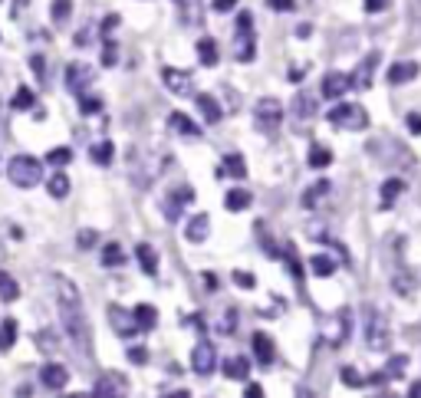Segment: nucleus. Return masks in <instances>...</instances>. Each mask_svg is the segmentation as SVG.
Returning <instances> with one entry per match:
<instances>
[{"label":"nucleus","instance_id":"nucleus-1","mask_svg":"<svg viewBox=\"0 0 421 398\" xmlns=\"http://www.w3.org/2000/svg\"><path fill=\"white\" fill-rule=\"evenodd\" d=\"M56 293H60V316H63V330H66V339L73 346L89 356L93 346H89V322L86 313H83V303H79V290L73 287V280H56Z\"/></svg>","mask_w":421,"mask_h":398},{"label":"nucleus","instance_id":"nucleus-2","mask_svg":"<svg viewBox=\"0 0 421 398\" xmlns=\"http://www.w3.org/2000/svg\"><path fill=\"white\" fill-rule=\"evenodd\" d=\"M7 178L17 188H36L43 181V165L33 155H14L7 161Z\"/></svg>","mask_w":421,"mask_h":398},{"label":"nucleus","instance_id":"nucleus-3","mask_svg":"<svg viewBox=\"0 0 421 398\" xmlns=\"http://www.w3.org/2000/svg\"><path fill=\"white\" fill-rule=\"evenodd\" d=\"M329 122L339 128H349V132H362V128H369V112L355 106V102H343V106H336L329 112Z\"/></svg>","mask_w":421,"mask_h":398},{"label":"nucleus","instance_id":"nucleus-4","mask_svg":"<svg viewBox=\"0 0 421 398\" xmlns=\"http://www.w3.org/2000/svg\"><path fill=\"white\" fill-rule=\"evenodd\" d=\"M66 89L73 96H83L93 86V79H95V73H93V66H86V63H69L66 66Z\"/></svg>","mask_w":421,"mask_h":398},{"label":"nucleus","instance_id":"nucleus-5","mask_svg":"<svg viewBox=\"0 0 421 398\" xmlns=\"http://www.w3.org/2000/svg\"><path fill=\"white\" fill-rule=\"evenodd\" d=\"M191 369H194V375H211L217 369V352L207 339H201L198 346L191 349Z\"/></svg>","mask_w":421,"mask_h":398},{"label":"nucleus","instance_id":"nucleus-6","mask_svg":"<svg viewBox=\"0 0 421 398\" xmlns=\"http://www.w3.org/2000/svg\"><path fill=\"white\" fill-rule=\"evenodd\" d=\"M162 83L168 93L175 96H194V83H191V73L184 69H175V66H165L162 69Z\"/></svg>","mask_w":421,"mask_h":398},{"label":"nucleus","instance_id":"nucleus-7","mask_svg":"<svg viewBox=\"0 0 421 398\" xmlns=\"http://www.w3.org/2000/svg\"><path fill=\"white\" fill-rule=\"evenodd\" d=\"M254 116H257L260 128H276L280 119H284V106H280L274 96H264V99L254 106Z\"/></svg>","mask_w":421,"mask_h":398},{"label":"nucleus","instance_id":"nucleus-8","mask_svg":"<svg viewBox=\"0 0 421 398\" xmlns=\"http://www.w3.org/2000/svg\"><path fill=\"white\" fill-rule=\"evenodd\" d=\"M109 322H112V330L119 332L122 339L138 336V322H135V316H132L129 310H122L119 303H112V306H109Z\"/></svg>","mask_w":421,"mask_h":398},{"label":"nucleus","instance_id":"nucleus-9","mask_svg":"<svg viewBox=\"0 0 421 398\" xmlns=\"http://www.w3.org/2000/svg\"><path fill=\"white\" fill-rule=\"evenodd\" d=\"M365 342H369V349H385L388 346V322L382 320L378 313H369V326H365Z\"/></svg>","mask_w":421,"mask_h":398},{"label":"nucleus","instance_id":"nucleus-10","mask_svg":"<svg viewBox=\"0 0 421 398\" xmlns=\"http://www.w3.org/2000/svg\"><path fill=\"white\" fill-rule=\"evenodd\" d=\"M40 382H43V389L63 392V389H66V382H69L66 365H60V362H46L43 369H40Z\"/></svg>","mask_w":421,"mask_h":398},{"label":"nucleus","instance_id":"nucleus-11","mask_svg":"<svg viewBox=\"0 0 421 398\" xmlns=\"http://www.w3.org/2000/svg\"><path fill=\"white\" fill-rule=\"evenodd\" d=\"M122 392H125V379H122V375H115V372H105L103 379L95 382L93 395L95 398H115V395H122Z\"/></svg>","mask_w":421,"mask_h":398},{"label":"nucleus","instance_id":"nucleus-12","mask_svg":"<svg viewBox=\"0 0 421 398\" xmlns=\"http://www.w3.org/2000/svg\"><path fill=\"white\" fill-rule=\"evenodd\" d=\"M349 89H353V79L345 76V73H329V76L323 79V96H326V99H343Z\"/></svg>","mask_w":421,"mask_h":398},{"label":"nucleus","instance_id":"nucleus-13","mask_svg":"<svg viewBox=\"0 0 421 398\" xmlns=\"http://www.w3.org/2000/svg\"><path fill=\"white\" fill-rule=\"evenodd\" d=\"M385 76H388V83H392V86L412 83V79L418 76V63H415V60H408V63H405V60H402V63H392Z\"/></svg>","mask_w":421,"mask_h":398},{"label":"nucleus","instance_id":"nucleus-14","mask_svg":"<svg viewBox=\"0 0 421 398\" xmlns=\"http://www.w3.org/2000/svg\"><path fill=\"white\" fill-rule=\"evenodd\" d=\"M217 175H221V178H247V165H244V155H237V152L224 155V161H221V168H217Z\"/></svg>","mask_w":421,"mask_h":398},{"label":"nucleus","instance_id":"nucleus-15","mask_svg":"<svg viewBox=\"0 0 421 398\" xmlns=\"http://www.w3.org/2000/svg\"><path fill=\"white\" fill-rule=\"evenodd\" d=\"M207 228H211V218H207L204 211L194 214V218L188 220V230H184L188 244H204V240H207Z\"/></svg>","mask_w":421,"mask_h":398},{"label":"nucleus","instance_id":"nucleus-16","mask_svg":"<svg viewBox=\"0 0 421 398\" xmlns=\"http://www.w3.org/2000/svg\"><path fill=\"white\" fill-rule=\"evenodd\" d=\"M168 126H172L178 136H184V138H201V126H194L184 112H172V116H168Z\"/></svg>","mask_w":421,"mask_h":398},{"label":"nucleus","instance_id":"nucleus-17","mask_svg":"<svg viewBox=\"0 0 421 398\" xmlns=\"http://www.w3.org/2000/svg\"><path fill=\"white\" fill-rule=\"evenodd\" d=\"M135 257H138V267L148 273V277H155L158 273V254L152 244H138L135 247Z\"/></svg>","mask_w":421,"mask_h":398},{"label":"nucleus","instance_id":"nucleus-18","mask_svg":"<svg viewBox=\"0 0 421 398\" xmlns=\"http://www.w3.org/2000/svg\"><path fill=\"white\" fill-rule=\"evenodd\" d=\"M254 356H257V365L274 362V342L266 332H254Z\"/></svg>","mask_w":421,"mask_h":398},{"label":"nucleus","instance_id":"nucleus-19","mask_svg":"<svg viewBox=\"0 0 421 398\" xmlns=\"http://www.w3.org/2000/svg\"><path fill=\"white\" fill-rule=\"evenodd\" d=\"M402 191H405V181L402 178H388L385 185H382V195H378V208H382V211H388Z\"/></svg>","mask_w":421,"mask_h":398},{"label":"nucleus","instance_id":"nucleus-20","mask_svg":"<svg viewBox=\"0 0 421 398\" xmlns=\"http://www.w3.org/2000/svg\"><path fill=\"white\" fill-rule=\"evenodd\" d=\"M194 102H198V109H201V116H204V122H217V119L224 116V112H221V102H217L214 96L198 93V96H194Z\"/></svg>","mask_w":421,"mask_h":398},{"label":"nucleus","instance_id":"nucleus-21","mask_svg":"<svg viewBox=\"0 0 421 398\" xmlns=\"http://www.w3.org/2000/svg\"><path fill=\"white\" fill-rule=\"evenodd\" d=\"M250 372V362L244 356H234V359H224V379H234V382H241L247 379Z\"/></svg>","mask_w":421,"mask_h":398},{"label":"nucleus","instance_id":"nucleus-22","mask_svg":"<svg viewBox=\"0 0 421 398\" xmlns=\"http://www.w3.org/2000/svg\"><path fill=\"white\" fill-rule=\"evenodd\" d=\"M234 56L241 63H254V56H257V50H254V30L237 34V50H234Z\"/></svg>","mask_w":421,"mask_h":398},{"label":"nucleus","instance_id":"nucleus-23","mask_svg":"<svg viewBox=\"0 0 421 398\" xmlns=\"http://www.w3.org/2000/svg\"><path fill=\"white\" fill-rule=\"evenodd\" d=\"M132 316H135L138 330H155L158 313H155V306H152V303H138L135 310H132Z\"/></svg>","mask_w":421,"mask_h":398},{"label":"nucleus","instance_id":"nucleus-24","mask_svg":"<svg viewBox=\"0 0 421 398\" xmlns=\"http://www.w3.org/2000/svg\"><path fill=\"white\" fill-rule=\"evenodd\" d=\"M198 60L204 63V66H217V60H221V53H217V43L211 40V36H204V40L198 43Z\"/></svg>","mask_w":421,"mask_h":398},{"label":"nucleus","instance_id":"nucleus-25","mask_svg":"<svg viewBox=\"0 0 421 398\" xmlns=\"http://www.w3.org/2000/svg\"><path fill=\"white\" fill-rule=\"evenodd\" d=\"M33 102H36L33 89L20 86L17 93H14V99H10V109H14V112H26V109H33Z\"/></svg>","mask_w":421,"mask_h":398},{"label":"nucleus","instance_id":"nucleus-26","mask_svg":"<svg viewBox=\"0 0 421 398\" xmlns=\"http://www.w3.org/2000/svg\"><path fill=\"white\" fill-rule=\"evenodd\" d=\"M375 63H378V56L372 53L369 60H365V63L359 66V76H349V79H353V86H359V89H369V86H372V69H375Z\"/></svg>","mask_w":421,"mask_h":398},{"label":"nucleus","instance_id":"nucleus-27","mask_svg":"<svg viewBox=\"0 0 421 398\" xmlns=\"http://www.w3.org/2000/svg\"><path fill=\"white\" fill-rule=\"evenodd\" d=\"M14 342H17V320L7 316V320L0 322V352H7Z\"/></svg>","mask_w":421,"mask_h":398},{"label":"nucleus","instance_id":"nucleus-28","mask_svg":"<svg viewBox=\"0 0 421 398\" xmlns=\"http://www.w3.org/2000/svg\"><path fill=\"white\" fill-rule=\"evenodd\" d=\"M89 158L95 161V165H112V158H115V145L112 142H99V145H93V152H89Z\"/></svg>","mask_w":421,"mask_h":398},{"label":"nucleus","instance_id":"nucleus-29","mask_svg":"<svg viewBox=\"0 0 421 398\" xmlns=\"http://www.w3.org/2000/svg\"><path fill=\"white\" fill-rule=\"evenodd\" d=\"M224 204H227V211H244V208H250V191H244V188H234V191H227Z\"/></svg>","mask_w":421,"mask_h":398},{"label":"nucleus","instance_id":"nucleus-30","mask_svg":"<svg viewBox=\"0 0 421 398\" xmlns=\"http://www.w3.org/2000/svg\"><path fill=\"white\" fill-rule=\"evenodd\" d=\"M17 297H20L17 280L10 277V273H4V270H0V300H4V303H14Z\"/></svg>","mask_w":421,"mask_h":398},{"label":"nucleus","instance_id":"nucleus-31","mask_svg":"<svg viewBox=\"0 0 421 398\" xmlns=\"http://www.w3.org/2000/svg\"><path fill=\"white\" fill-rule=\"evenodd\" d=\"M333 165V152H329L326 145H313L310 148V168H329Z\"/></svg>","mask_w":421,"mask_h":398},{"label":"nucleus","instance_id":"nucleus-32","mask_svg":"<svg viewBox=\"0 0 421 398\" xmlns=\"http://www.w3.org/2000/svg\"><path fill=\"white\" fill-rule=\"evenodd\" d=\"M323 195H329V181H326V178H323V181H316V185H313L310 191H303V198H300V201H303V208H316V204H319V198H323Z\"/></svg>","mask_w":421,"mask_h":398},{"label":"nucleus","instance_id":"nucleus-33","mask_svg":"<svg viewBox=\"0 0 421 398\" xmlns=\"http://www.w3.org/2000/svg\"><path fill=\"white\" fill-rule=\"evenodd\" d=\"M46 191H50L53 198H66V195H69V178L63 175V171L50 175V178H46Z\"/></svg>","mask_w":421,"mask_h":398},{"label":"nucleus","instance_id":"nucleus-34","mask_svg":"<svg viewBox=\"0 0 421 398\" xmlns=\"http://www.w3.org/2000/svg\"><path fill=\"white\" fill-rule=\"evenodd\" d=\"M313 112H316V99H310V96H296L293 99V116L296 119H310Z\"/></svg>","mask_w":421,"mask_h":398},{"label":"nucleus","instance_id":"nucleus-35","mask_svg":"<svg viewBox=\"0 0 421 398\" xmlns=\"http://www.w3.org/2000/svg\"><path fill=\"white\" fill-rule=\"evenodd\" d=\"M310 267H313V273H316V277H333V273H336V260L329 254H316Z\"/></svg>","mask_w":421,"mask_h":398},{"label":"nucleus","instance_id":"nucleus-36","mask_svg":"<svg viewBox=\"0 0 421 398\" xmlns=\"http://www.w3.org/2000/svg\"><path fill=\"white\" fill-rule=\"evenodd\" d=\"M69 14H73V0H53V7H50L53 24H66Z\"/></svg>","mask_w":421,"mask_h":398},{"label":"nucleus","instance_id":"nucleus-37","mask_svg":"<svg viewBox=\"0 0 421 398\" xmlns=\"http://www.w3.org/2000/svg\"><path fill=\"white\" fill-rule=\"evenodd\" d=\"M181 10V17L188 20V24H194V20H201V4L198 0H175Z\"/></svg>","mask_w":421,"mask_h":398},{"label":"nucleus","instance_id":"nucleus-38","mask_svg":"<svg viewBox=\"0 0 421 398\" xmlns=\"http://www.w3.org/2000/svg\"><path fill=\"white\" fill-rule=\"evenodd\" d=\"M122 247L119 244H105L103 247V267H122Z\"/></svg>","mask_w":421,"mask_h":398},{"label":"nucleus","instance_id":"nucleus-39","mask_svg":"<svg viewBox=\"0 0 421 398\" xmlns=\"http://www.w3.org/2000/svg\"><path fill=\"white\" fill-rule=\"evenodd\" d=\"M395 293H398V297H412V293H415V277H412V273H408V277L398 273V277H395Z\"/></svg>","mask_w":421,"mask_h":398},{"label":"nucleus","instance_id":"nucleus-40","mask_svg":"<svg viewBox=\"0 0 421 398\" xmlns=\"http://www.w3.org/2000/svg\"><path fill=\"white\" fill-rule=\"evenodd\" d=\"M241 109V102H237V93H234L231 86H224V99H221V112H227V116H231V112H237Z\"/></svg>","mask_w":421,"mask_h":398},{"label":"nucleus","instance_id":"nucleus-41","mask_svg":"<svg viewBox=\"0 0 421 398\" xmlns=\"http://www.w3.org/2000/svg\"><path fill=\"white\" fill-rule=\"evenodd\" d=\"M99 109H103V102L95 99V96H89V93L79 96V112H83V116H93V112H99Z\"/></svg>","mask_w":421,"mask_h":398},{"label":"nucleus","instance_id":"nucleus-42","mask_svg":"<svg viewBox=\"0 0 421 398\" xmlns=\"http://www.w3.org/2000/svg\"><path fill=\"white\" fill-rule=\"evenodd\" d=\"M231 280H234V283H237L241 290H254V287H257V277H254V273H247V270H234Z\"/></svg>","mask_w":421,"mask_h":398},{"label":"nucleus","instance_id":"nucleus-43","mask_svg":"<svg viewBox=\"0 0 421 398\" xmlns=\"http://www.w3.org/2000/svg\"><path fill=\"white\" fill-rule=\"evenodd\" d=\"M46 161H50V165H56V168H63V165H69V161H73V152H69V148H53V152L46 155Z\"/></svg>","mask_w":421,"mask_h":398},{"label":"nucleus","instance_id":"nucleus-44","mask_svg":"<svg viewBox=\"0 0 421 398\" xmlns=\"http://www.w3.org/2000/svg\"><path fill=\"white\" fill-rule=\"evenodd\" d=\"M405 365H408V359H405V356H395L392 362H388V369H385L382 375H385V379H398V375H405Z\"/></svg>","mask_w":421,"mask_h":398},{"label":"nucleus","instance_id":"nucleus-45","mask_svg":"<svg viewBox=\"0 0 421 398\" xmlns=\"http://www.w3.org/2000/svg\"><path fill=\"white\" fill-rule=\"evenodd\" d=\"M343 382L349 385V389H362V385H365V379H362L359 369H343Z\"/></svg>","mask_w":421,"mask_h":398},{"label":"nucleus","instance_id":"nucleus-46","mask_svg":"<svg viewBox=\"0 0 421 398\" xmlns=\"http://www.w3.org/2000/svg\"><path fill=\"white\" fill-rule=\"evenodd\" d=\"M95 240H99V234H95L93 228H83V230H79V238H76V244L79 247H93Z\"/></svg>","mask_w":421,"mask_h":398},{"label":"nucleus","instance_id":"nucleus-47","mask_svg":"<svg viewBox=\"0 0 421 398\" xmlns=\"http://www.w3.org/2000/svg\"><path fill=\"white\" fill-rule=\"evenodd\" d=\"M247 30H254V14L244 10V14H237V34H247Z\"/></svg>","mask_w":421,"mask_h":398},{"label":"nucleus","instance_id":"nucleus-48","mask_svg":"<svg viewBox=\"0 0 421 398\" xmlns=\"http://www.w3.org/2000/svg\"><path fill=\"white\" fill-rule=\"evenodd\" d=\"M129 362H135V365H145V362H148V349H142V346H132V349H129Z\"/></svg>","mask_w":421,"mask_h":398},{"label":"nucleus","instance_id":"nucleus-49","mask_svg":"<svg viewBox=\"0 0 421 398\" xmlns=\"http://www.w3.org/2000/svg\"><path fill=\"white\" fill-rule=\"evenodd\" d=\"M405 126H408L412 136H421V116L418 112H408V116H405Z\"/></svg>","mask_w":421,"mask_h":398},{"label":"nucleus","instance_id":"nucleus-50","mask_svg":"<svg viewBox=\"0 0 421 398\" xmlns=\"http://www.w3.org/2000/svg\"><path fill=\"white\" fill-rule=\"evenodd\" d=\"M165 218L172 220V224H175V220L181 218V204H178V198H172V201L165 204Z\"/></svg>","mask_w":421,"mask_h":398},{"label":"nucleus","instance_id":"nucleus-51","mask_svg":"<svg viewBox=\"0 0 421 398\" xmlns=\"http://www.w3.org/2000/svg\"><path fill=\"white\" fill-rule=\"evenodd\" d=\"M362 4H365V10H369V14H382V10L392 7V0H362Z\"/></svg>","mask_w":421,"mask_h":398},{"label":"nucleus","instance_id":"nucleus-52","mask_svg":"<svg viewBox=\"0 0 421 398\" xmlns=\"http://www.w3.org/2000/svg\"><path fill=\"white\" fill-rule=\"evenodd\" d=\"M103 46H105V50H103V63H105V66H115V43L105 40Z\"/></svg>","mask_w":421,"mask_h":398},{"label":"nucleus","instance_id":"nucleus-53","mask_svg":"<svg viewBox=\"0 0 421 398\" xmlns=\"http://www.w3.org/2000/svg\"><path fill=\"white\" fill-rule=\"evenodd\" d=\"M266 7L270 10H293L296 7V0H266Z\"/></svg>","mask_w":421,"mask_h":398},{"label":"nucleus","instance_id":"nucleus-54","mask_svg":"<svg viewBox=\"0 0 421 398\" xmlns=\"http://www.w3.org/2000/svg\"><path fill=\"white\" fill-rule=\"evenodd\" d=\"M211 7H214L217 14H227V10H234V7H237V0H214Z\"/></svg>","mask_w":421,"mask_h":398},{"label":"nucleus","instance_id":"nucleus-55","mask_svg":"<svg viewBox=\"0 0 421 398\" xmlns=\"http://www.w3.org/2000/svg\"><path fill=\"white\" fill-rule=\"evenodd\" d=\"M260 395H264V389H260L257 382H250L247 389H244V398H260Z\"/></svg>","mask_w":421,"mask_h":398},{"label":"nucleus","instance_id":"nucleus-56","mask_svg":"<svg viewBox=\"0 0 421 398\" xmlns=\"http://www.w3.org/2000/svg\"><path fill=\"white\" fill-rule=\"evenodd\" d=\"M234 322H237V313L231 310V313H227V320H221V332H231V330H234Z\"/></svg>","mask_w":421,"mask_h":398},{"label":"nucleus","instance_id":"nucleus-57","mask_svg":"<svg viewBox=\"0 0 421 398\" xmlns=\"http://www.w3.org/2000/svg\"><path fill=\"white\" fill-rule=\"evenodd\" d=\"M204 287H207V290H217V287H221V283H217V273H211V270L204 273Z\"/></svg>","mask_w":421,"mask_h":398},{"label":"nucleus","instance_id":"nucleus-58","mask_svg":"<svg viewBox=\"0 0 421 398\" xmlns=\"http://www.w3.org/2000/svg\"><path fill=\"white\" fill-rule=\"evenodd\" d=\"M30 66L36 69V76H43V66H46V63H43V56H33V60H30Z\"/></svg>","mask_w":421,"mask_h":398},{"label":"nucleus","instance_id":"nucleus-59","mask_svg":"<svg viewBox=\"0 0 421 398\" xmlns=\"http://www.w3.org/2000/svg\"><path fill=\"white\" fill-rule=\"evenodd\" d=\"M303 76H306V73H303V69L300 66H296V69H290V79H293V83H300V79Z\"/></svg>","mask_w":421,"mask_h":398},{"label":"nucleus","instance_id":"nucleus-60","mask_svg":"<svg viewBox=\"0 0 421 398\" xmlns=\"http://www.w3.org/2000/svg\"><path fill=\"white\" fill-rule=\"evenodd\" d=\"M408 395H412V398H421V382H415V385H412V392H408Z\"/></svg>","mask_w":421,"mask_h":398},{"label":"nucleus","instance_id":"nucleus-61","mask_svg":"<svg viewBox=\"0 0 421 398\" xmlns=\"http://www.w3.org/2000/svg\"><path fill=\"white\" fill-rule=\"evenodd\" d=\"M0 254H4V250H0Z\"/></svg>","mask_w":421,"mask_h":398}]
</instances>
